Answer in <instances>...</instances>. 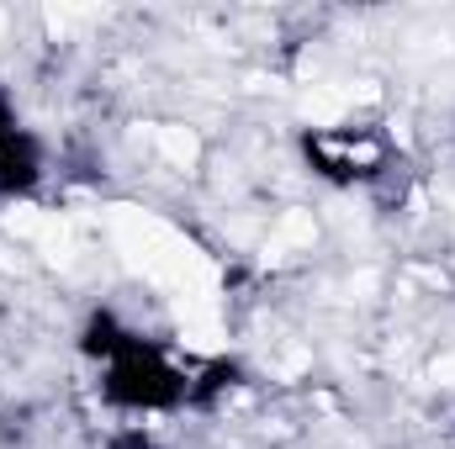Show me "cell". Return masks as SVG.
<instances>
[{
  "instance_id": "6da1fadb",
  "label": "cell",
  "mask_w": 455,
  "mask_h": 449,
  "mask_svg": "<svg viewBox=\"0 0 455 449\" xmlns=\"http://www.w3.org/2000/svg\"><path fill=\"white\" fill-rule=\"evenodd\" d=\"M80 349L101 359V397L122 413H175L191 407V370L170 359L159 338L127 328L116 312H91Z\"/></svg>"
},
{
  "instance_id": "7a4b0ae2",
  "label": "cell",
  "mask_w": 455,
  "mask_h": 449,
  "mask_svg": "<svg viewBox=\"0 0 455 449\" xmlns=\"http://www.w3.org/2000/svg\"><path fill=\"white\" fill-rule=\"evenodd\" d=\"M302 159L313 164V175L334 180V185H371L376 175L392 169V143L376 127H313L302 132Z\"/></svg>"
},
{
  "instance_id": "3957f363",
  "label": "cell",
  "mask_w": 455,
  "mask_h": 449,
  "mask_svg": "<svg viewBox=\"0 0 455 449\" xmlns=\"http://www.w3.org/2000/svg\"><path fill=\"white\" fill-rule=\"evenodd\" d=\"M37 180H43V143L27 132V122L11 106V96L0 91V201L32 196Z\"/></svg>"
},
{
  "instance_id": "277c9868",
  "label": "cell",
  "mask_w": 455,
  "mask_h": 449,
  "mask_svg": "<svg viewBox=\"0 0 455 449\" xmlns=\"http://www.w3.org/2000/svg\"><path fill=\"white\" fill-rule=\"evenodd\" d=\"M112 449H159V445H154L143 429H127V434H116L112 439Z\"/></svg>"
}]
</instances>
